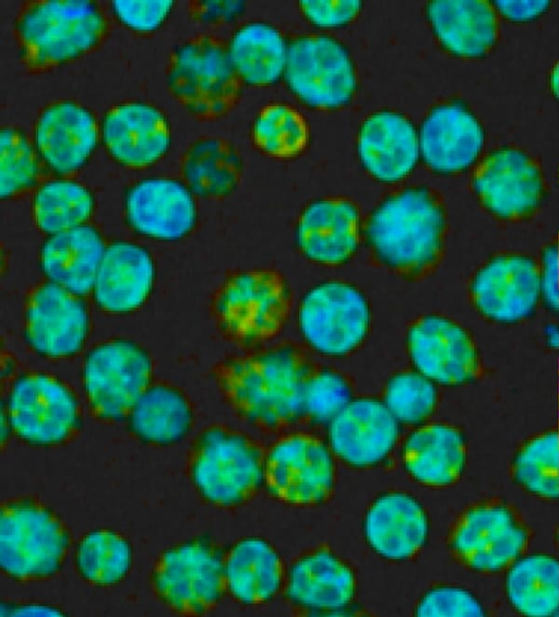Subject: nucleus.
<instances>
[{
    "label": "nucleus",
    "mask_w": 559,
    "mask_h": 617,
    "mask_svg": "<svg viewBox=\"0 0 559 617\" xmlns=\"http://www.w3.org/2000/svg\"><path fill=\"white\" fill-rule=\"evenodd\" d=\"M170 85L183 104L205 116L228 109L238 91L229 55L209 39H198L178 51L171 66Z\"/></svg>",
    "instance_id": "f8f14e48"
},
{
    "label": "nucleus",
    "mask_w": 559,
    "mask_h": 617,
    "mask_svg": "<svg viewBox=\"0 0 559 617\" xmlns=\"http://www.w3.org/2000/svg\"><path fill=\"white\" fill-rule=\"evenodd\" d=\"M558 436H559V431H558Z\"/></svg>",
    "instance_id": "864d4df0"
},
{
    "label": "nucleus",
    "mask_w": 559,
    "mask_h": 617,
    "mask_svg": "<svg viewBox=\"0 0 559 617\" xmlns=\"http://www.w3.org/2000/svg\"><path fill=\"white\" fill-rule=\"evenodd\" d=\"M264 478L271 493L285 502L317 503L333 487L332 453L312 436L286 437L272 448L264 466Z\"/></svg>",
    "instance_id": "1a4fd4ad"
},
{
    "label": "nucleus",
    "mask_w": 559,
    "mask_h": 617,
    "mask_svg": "<svg viewBox=\"0 0 559 617\" xmlns=\"http://www.w3.org/2000/svg\"><path fill=\"white\" fill-rule=\"evenodd\" d=\"M129 415L134 432L155 443L178 440L191 423V411L186 399L164 385L150 387Z\"/></svg>",
    "instance_id": "f704fd0d"
},
{
    "label": "nucleus",
    "mask_w": 559,
    "mask_h": 617,
    "mask_svg": "<svg viewBox=\"0 0 559 617\" xmlns=\"http://www.w3.org/2000/svg\"><path fill=\"white\" fill-rule=\"evenodd\" d=\"M106 248L94 228L82 225L51 235L43 246L40 266L49 283L82 296L92 293Z\"/></svg>",
    "instance_id": "bb28decb"
},
{
    "label": "nucleus",
    "mask_w": 559,
    "mask_h": 617,
    "mask_svg": "<svg viewBox=\"0 0 559 617\" xmlns=\"http://www.w3.org/2000/svg\"><path fill=\"white\" fill-rule=\"evenodd\" d=\"M253 135L257 144L265 152L289 157L304 150L308 130L297 111L285 106H271L257 119Z\"/></svg>",
    "instance_id": "ea45409f"
},
{
    "label": "nucleus",
    "mask_w": 559,
    "mask_h": 617,
    "mask_svg": "<svg viewBox=\"0 0 559 617\" xmlns=\"http://www.w3.org/2000/svg\"><path fill=\"white\" fill-rule=\"evenodd\" d=\"M131 562L127 541L110 531L87 534L76 551V563L82 576L97 585H111L124 578Z\"/></svg>",
    "instance_id": "e433bc0d"
},
{
    "label": "nucleus",
    "mask_w": 559,
    "mask_h": 617,
    "mask_svg": "<svg viewBox=\"0 0 559 617\" xmlns=\"http://www.w3.org/2000/svg\"><path fill=\"white\" fill-rule=\"evenodd\" d=\"M308 377L306 364L295 351L277 348L230 364L223 385L241 414L266 426H278L304 411Z\"/></svg>",
    "instance_id": "f257e3e1"
},
{
    "label": "nucleus",
    "mask_w": 559,
    "mask_h": 617,
    "mask_svg": "<svg viewBox=\"0 0 559 617\" xmlns=\"http://www.w3.org/2000/svg\"><path fill=\"white\" fill-rule=\"evenodd\" d=\"M512 606L530 617L559 615V563L547 555H533L515 561L507 577Z\"/></svg>",
    "instance_id": "473e14b6"
},
{
    "label": "nucleus",
    "mask_w": 559,
    "mask_h": 617,
    "mask_svg": "<svg viewBox=\"0 0 559 617\" xmlns=\"http://www.w3.org/2000/svg\"><path fill=\"white\" fill-rule=\"evenodd\" d=\"M471 296L476 309L499 323L530 317L542 297L539 265L520 254L498 256L474 275Z\"/></svg>",
    "instance_id": "9b49d317"
},
{
    "label": "nucleus",
    "mask_w": 559,
    "mask_h": 617,
    "mask_svg": "<svg viewBox=\"0 0 559 617\" xmlns=\"http://www.w3.org/2000/svg\"><path fill=\"white\" fill-rule=\"evenodd\" d=\"M306 16L324 27L338 26L352 21L360 9L359 1H301Z\"/></svg>",
    "instance_id": "a18cd8bd"
},
{
    "label": "nucleus",
    "mask_w": 559,
    "mask_h": 617,
    "mask_svg": "<svg viewBox=\"0 0 559 617\" xmlns=\"http://www.w3.org/2000/svg\"><path fill=\"white\" fill-rule=\"evenodd\" d=\"M408 474L427 486H447L461 475L465 464V444L457 429L445 424L418 427L403 448Z\"/></svg>",
    "instance_id": "c756f323"
},
{
    "label": "nucleus",
    "mask_w": 559,
    "mask_h": 617,
    "mask_svg": "<svg viewBox=\"0 0 559 617\" xmlns=\"http://www.w3.org/2000/svg\"><path fill=\"white\" fill-rule=\"evenodd\" d=\"M493 7L504 17L513 22H524L539 16L549 7L547 0H499Z\"/></svg>",
    "instance_id": "de8ad7c7"
},
{
    "label": "nucleus",
    "mask_w": 559,
    "mask_h": 617,
    "mask_svg": "<svg viewBox=\"0 0 559 617\" xmlns=\"http://www.w3.org/2000/svg\"><path fill=\"white\" fill-rule=\"evenodd\" d=\"M437 401L436 383L414 369L388 381L382 402L399 423L419 424L432 414Z\"/></svg>",
    "instance_id": "58836bf2"
},
{
    "label": "nucleus",
    "mask_w": 559,
    "mask_h": 617,
    "mask_svg": "<svg viewBox=\"0 0 559 617\" xmlns=\"http://www.w3.org/2000/svg\"><path fill=\"white\" fill-rule=\"evenodd\" d=\"M114 10L119 20L130 28L150 32L158 27L173 7L170 0L115 1Z\"/></svg>",
    "instance_id": "c03bdc74"
},
{
    "label": "nucleus",
    "mask_w": 559,
    "mask_h": 617,
    "mask_svg": "<svg viewBox=\"0 0 559 617\" xmlns=\"http://www.w3.org/2000/svg\"><path fill=\"white\" fill-rule=\"evenodd\" d=\"M228 55L236 73L251 84L272 83L286 68L284 39L275 28L265 24L254 23L239 29Z\"/></svg>",
    "instance_id": "72a5a7b5"
},
{
    "label": "nucleus",
    "mask_w": 559,
    "mask_h": 617,
    "mask_svg": "<svg viewBox=\"0 0 559 617\" xmlns=\"http://www.w3.org/2000/svg\"><path fill=\"white\" fill-rule=\"evenodd\" d=\"M25 333L37 353L50 358L69 357L85 342L88 313L80 296L48 282L28 301Z\"/></svg>",
    "instance_id": "f3484780"
},
{
    "label": "nucleus",
    "mask_w": 559,
    "mask_h": 617,
    "mask_svg": "<svg viewBox=\"0 0 559 617\" xmlns=\"http://www.w3.org/2000/svg\"><path fill=\"white\" fill-rule=\"evenodd\" d=\"M419 617H479L484 610L478 601L459 588H437L424 595L417 605Z\"/></svg>",
    "instance_id": "37998d69"
},
{
    "label": "nucleus",
    "mask_w": 559,
    "mask_h": 617,
    "mask_svg": "<svg viewBox=\"0 0 559 617\" xmlns=\"http://www.w3.org/2000/svg\"><path fill=\"white\" fill-rule=\"evenodd\" d=\"M33 211L39 229L51 236L85 225L93 211V198L78 182L50 181L38 190Z\"/></svg>",
    "instance_id": "c9c22d12"
},
{
    "label": "nucleus",
    "mask_w": 559,
    "mask_h": 617,
    "mask_svg": "<svg viewBox=\"0 0 559 617\" xmlns=\"http://www.w3.org/2000/svg\"><path fill=\"white\" fill-rule=\"evenodd\" d=\"M428 16L441 44L460 57L485 55L498 37L497 11L489 1H432Z\"/></svg>",
    "instance_id": "cd10ccee"
},
{
    "label": "nucleus",
    "mask_w": 559,
    "mask_h": 617,
    "mask_svg": "<svg viewBox=\"0 0 559 617\" xmlns=\"http://www.w3.org/2000/svg\"><path fill=\"white\" fill-rule=\"evenodd\" d=\"M419 138L412 123L393 112H380L364 123L358 153L368 171L382 181H396L416 165Z\"/></svg>",
    "instance_id": "a878e982"
},
{
    "label": "nucleus",
    "mask_w": 559,
    "mask_h": 617,
    "mask_svg": "<svg viewBox=\"0 0 559 617\" xmlns=\"http://www.w3.org/2000/svg\"><path fill=\"white\" fill-rule=\"evenodd\" d=\"M12 429L24 440L38 444L62 441L73 429L78 405L59 380L29 375L17 380L8 403Z\"/></svg>",
    "instance_id": "ddd939ff"
},
{
    "label": "nucleus",
    "mask_w": 559,
    "mask_h": 617,
    "mask_svg": "<svg viewBox=\"0 0 559 617\" xmlns=\"http://www.w3.org/2000/svg\"><path fill=\"white\" fill-rule=\"evenodd\" d=\"M155 281L150 253L131 242L106 248L92 294L97 305L110 313L132 312L147 300Z\"/></svg>",
    "instance_id": "4be33fe9"
},
{
    "label": "nucleus",
    "mask_w": 559,
    "mask_h": 617,
    "mask_svg": "<svg viewBox=\"0 0 559 617\" xmlns=\"http://www.w3.org/2000/svg\"><path fill=\"white\" fill-rule=\"evenodd\" d=\"M526 533L511 512L499 506L468 511L453 534V548L461 559L480 571H496L515 561L524 550Z\"/></svg>",
    "instance_id": "6ab92c4d"
},
{
    "label": "nucleus",
    "mask_w": 559,
    "mask_h": 617,
    "mask_svg": "<svg viewBox=\"0 0 559 617\" xmlns=\"http://www.w3.org/2000/svg\"><path fill=\"white\" fill-rule=\"evenodd\" d=\"M514 474L531 493L544 498L559 496V436L549 432L531 440L519 453Z\"/></svg>",
    "instance_id": "4c0bfd02"
},
{
    "label": "nucleus",
    "mask_w": 559,
    "mask_h": 617,
    "mask_svg": "<svg viewBox=\"0 0 559 617\" xmlns=\"http://www.w3.org/2000/svg\"><path fill=\"white\" fill-rule=\"evenodd\" d=\"M540 270L542 297L549 308H559V265L555 242L543 254Z\"/></svg>",
    "instance_id": "49530a36"
},
{
    "label": "nucleus",
    "mask_w": 559,
    "mask_h": 617,
    "mask_svg": "<svg viewBox=\"0 0 559 617\" xmlns=\"http://www.w3.org/2000/svg\"><path fill=\"white\" fill-rule=\"evenodd\" d=\"M555 245H556V248H557V257H558V265H559V235H558V239L555 242Z\"/></svg>",
    "instance_id": "603ef678"
},
{
    "label": "nucleus",
    "mask_w": 559,
    "mask_h": 617,
    "mask_svg": "<svg viewBox=\"0 0 559 617\" xmlns=\"http://www.w3.org/2000/svg\"><path fill=\"white\" fill-rule=\"evenodd\" d=\"M225 583L245 604H261L281 588L284 569L277 551L267 542L247 538L237 543L224 563Z\"/></svg>",
    "instance_id": "2f4dec72"
},
{
    "label": "nucleus",
    "mask_w": 559,
    "mask_h": 617,
    "mask_svg": "<svg viewBox=\"0 0 559 617\" xmlns=\"http://www.w3.org/2000/svg\"><path fill=\"white\" fill-rule=\"evenodd\" d=\"M103 29L104 21L88 1L41 2L22 21L24 55L35 66L56 64L90 49Z\"/></svg>",
    "instance_id": "20e7f679"
},
{
    "label": "nucleus",
    "mask_w": 559,
    "mask_h": 617,
    "mask_svg": "<svg viewBox=\"0 0 559 617\" xmlns=\"http://www.w3.org/2000/svg\"><path fill=\"white\" fill-rule=\"evenodd\" d=\"M152 364L139 346L106 342L92 349L83 367L84 389L94 412L107 419L130 414L150 388Z\"/></svg>",
    "instance_id": "39448f33"
},
{
    "label": "nucleus",
    "mask_w": 559,
    "mask_h": 617,
    "mask_svg": "<svg viewBox=\"0 0 559 617\" xmlns=\"http://www.w3.org/2000/svg\"><path fill=\"white\" fill-rule=\"evenodd\" d=\"M264 476L255 450L242 438L222 431L207 435L193 466L202 495L218 505L249 497Z\"/></svg>",
    "instance_id": "2eb2a0df"
},
{
    "label": "nucleus",
    "mask_w": 559,
    "mask_h": 617,
    "mask_svg": "<svg viewBox=\"0 0 559 617\" xmlns=\"http://www.w3.org/2000/svg\"><path fill=\"white\" fill-rule=\"evenodd\" d=\"M97 142V128L84 108L62 103L48 108L36 129L37 147L46 162L57 171L78 169L90 156Z\"/></svg>",
    "instance_id": "c85d7f7f"
},
{
    "label": "nucleus",
    "mask_w": 559,
    "mask_h": 617,
    "mask_svg": "<svg viewBox=\"0 0 559 617\" xmlns=\"http://www.w3.org/2000/svg\"><path fill=\"white\" fill-rule=\"evenodd\" d=\"M286 80L308 105L334 108L355 90V74L345 49L328 37L296 40L287 51Z\"/></svg>",
    "instance_id": "6e6552de"
},
{
    "label": "nucleus",
    "mask_w": 559,
    "mask_h": 617,
    "mask_svg": "<svg viewBox=\"0 0 559 617\" xmlns=\"http://www.w3.org/2000/svg\"><path fill=\"white\" fill-rule=\"evenodd\" d=\"M350 389L340 373L321 371L308 377L304 411L320 422H331L349 402Z\"/></svg>",
    "instance_id": "79ce46f5"
},
{
    "label": "nucleus",
    "mask_w": 559,
    "mask_h": 617,
    "mask_svg": "<svg viewBox=\"0 0 559 617\" xmlns=\"http://www.w3.org/2000/svg\"><path fill=\"white\" fill-rule=\"evenodd\" d=\"M288 594L296 603L313 609L338 610L354 598L356 579L352 569L328 551L300 559L292 568Z\"/></svg>",
    "instance_id": "7c9ffc66"
},
{
    "label": "nucleus",
    "mask_w": 559,
    "mask_h": 617,
    "mask_svg": "<svg viewBox=\"0 0 559 617\" xmlns=\"http://www.w3.org/2000/svg\"><path fill=\"white\" fill-rule=\"evenodd\" d=\"M418 138L425 162L440 173L468 168L478 158L485 142L479 121L456 104L435 108L424 121Z\"/></svg>",
    "instance_id": "412c9836"
},
{
    "label": "nucleus",
    "mask_w": 559,
    "mask_h": 617,
    "mask_svg": "<svg viewBox=\"0 0 559 617\" xmlns=\"http://www.w3.org/2000/svg\"><path fill=\"white\" fill-rule=\"evenodd\" d=\"M399 424L382 401L352 400L329 423L330 449L355 467L378 464L393 450Z\"/></svg>",
    "instance_id": "a211bd4d"
},
{
    "label": "nucleus",
    "mask_w": 559,
    "mask_h": 617,
    "mask_svg": "<svg viewBox=\"0 0 559 617\" xmlns=\"http://www.w3.org/2000/svg\"><path fill=\"white\" fill-rule=\"evenodd\" d=\"M550 86L556 97L559 96V66H556L550 75Z\"/></svg>",
    "instance_id": "3c124183"
},
{
    "label": "nucleus",
    "mask_w": 559,
    "mask_h": 617,
    "mask_svg": "<svg viewBox=\"0 0 559 617\" xmlns=\"http://www.w3.org/2000/svg\"><path fill=\"white\" fill-rule=\"evenodd\" d=\"M428 518L421 505L404 493L377 498L365 517L369 546L381 557L405 560L416 555L428 536Z\"/></svg>",
    "instance_id": "5701e85b"
},
{
    "label": "nucleus",
    "mask_w": 559,
    "mask_h": 617,
    "mask_svg": "<svg viewBox=\"0 0 559 617\" xmlns=\"http://www.w3.org/2000/svg\"><path fill=\"white\" fill-rule=\"evenodd\" d=\"M406 347L418 372L436 384L459 385L479 369L475 344L459 323L442 316H424L409 327Z\"/></svg>",
    "instance_id": "9d476101"
},
{
    "label": "nucleus",
    "mask_w": 559,
    "mask_h": 617,
    "mask_svg": "<svg viewBox=\"0 0 559 617\" xmlns=\"http://www.w3.org/2000/svg\"><path fill=\"white\" fill-rule=\"evenodd\" d=\"M370 306L354 285L328 281L310 288L298 308V327L318 353L340 357L357 349L368 335Z\"/></svg>",
    "instance_id": "7ed1b4c3"
},
{
    "label": "nucleus",
    "mask_w": 559,
    "mask_h": 617,
    "mask_svg": "<svg viewBox=\"0 0 559 617\" xmlns=\"http://www.w3.org/2000/svg\"><path fill=\"white\" fill-rule=\"evenodd\" d=\"M298 245L311 261L335 266L355 253L359 241V216L356 207L344 200H321L302 213Z\"/></svg>",
    "instance_id": "b1692460"
},
{
    "label": "nucleus",
    "mask_w": 559,
    "mask_h": 617,
    "mask_svg": "<svg viewBox=\"0 0 559 617\" xmlns=\"http://www.w3.org/2000/svg\"><path fill=\"white\" fill-rule=\"evenodd\" d=\"M67 537L59 522L47 511L15 506L0 518V565L19 579L52 573L62 560Z\"/></svg>",
    "instance_id": "0eeeda50"
},
{
    "label": "nucleus",
    "mask_w": 559,
    "mask_h": 617,
    "mask_svg": "<svg viewBox=\"0 0 559 617\" xmlns=\"http://www.w3.org/2000/svg\"><path fill=\"white\" fill-rule=\"evenodd\" d=\"M20 616H51L53 610L47 607L28 606L19 610Z\"/></svg>",
    "instance_id": "09e8293b"
},
{
    "label": "nucleus",
    "mask_w": 559,
    "mask_h": 617,
    "mask_svg": "<svg viewBox=\"0 0 559 617\" xmlns=\"http://www.w3.org/2000/svg\"><path fill=\"white\" fill-rule=\"evenodd\" d=\"M545 337H546L547 344L550 347H552V348L559 347V330L556 325L549 324L546 328Z\"/></svg>",
    "instance_id": "8fccbe9b"
},
{
    "label": "nucleus",
    "mask_w": 559,
    "mask_h": 617,
    "mask_svg": "<svg viewBox=\"0 0 559 617\" xmlns=\"http://www.w3.org/2000/svg\"><path fill=\"white\" fill-rule=\"evenodd\" d=\"M103 134L111 155L132 167L147 166L168 149L169 129L164 116L144 104L114 108L104 121Z\"/></svg>",
    "instance_id": "393cba45"
},
{
    "label": "nucleus",
    "mask_w": 559,
    "mask_h": 617,
    "mask_svg": "<svg viewBox=\"0 0 559 617\" xmlns=\"http://www.w3.org/2000/svg\"><path fill=\"white\" fill-rule=\"evenodd\" d=\"M127 216L142 235L158 240L186 236L195 222V204L180 182L156 178L139 182L127 198Z\"/></svg>",
    "instance_id": "aec40b11"
},
{
    "label": "nucleus",
    "mask_w": 559,
    "mask_h": 617,
    "mask_svg": "<svg viewBox=\"0 0 559 617\" xmlns=\"http://www.w3.org/2000/svg\"><path fill=\"white\" fill-rule=\"evenodd\" d=\"M444 217L426 190L411 189L384 201L368 225L369 240L390 268L417 274L437 260L442 245Z\"/></svg>",
    "instance_id": "f03ea898"
},
{
    "label": "nucleus",
    "mask_w": 559,
    "mask_h": 617,
    "mask_svg": "<svg viewBox=\"0 0 559 617\" xmlns=\"http://www.w3.org/2000/svg\"><path fill=\"white\" fill-rule=\"evenodd\" d=\"M289 306V289L283 277L273 271L255 270L228 281L217 309L230 334L242 341L261 342L281 331Z\"/></svg>",
    "instance_id": "423d86ee"
},
{
    "label": "nucleus",
    "mask_w": 559,
    "mask_h": 617,
    "mask_svg": "<svg viewBox=\"0 0 559 617\" xmlns=\"http://www.w3.org/2000/svg\"><path fill=\"white\" fill-rule=\"evenodd\" d=\"M36 174V161L28 142L16 131L0 134V194L8 198L27 187Z\"/></svg>",
    "instance_id": "a19ab883"
},
{
    "label": "nucleus",
    "mask_w": 559,
    "mask_h": 617,
    "mask_svg": "<svg viewBox=\"0 0 559 617\" xmlns=\"http://www.w3.org/2000/svg\"><path fill=\"white\" fill-rule=\"evenodd\" d=\"M473 189L481 204L503 219L531 215L543 195V178L535 162L520 150L493 151L477 166Z\"/></svg>",
    "instance_id": "4468645a"
},
{
    "label": "nucleus",
    "mask_w": 559,
    "mask_h": 617,
    "mask_svg": "<svg viewBox=\"0 0 559 617\" xmlns=\"http://www.w3.org/2000/svg\"><path fill=\"white\" fill-rule=\"evenodd\" d=\"M155 585L173 608L200 613L218 600L226 585L224 563L202 544H183L162 556Z\"/></svg>",
    "instance_id": "dca6fc26"
}]
</instances>
